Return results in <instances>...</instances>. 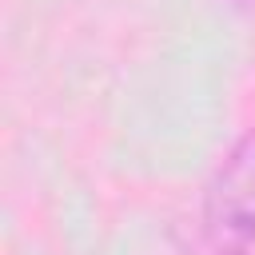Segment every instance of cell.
Wrapping results in <instances>:
<instances>
[{"instance_id": "6da1fadb", "label": "cell", "mask_w": 255, "mask_h": 255, "mask_svg": "<svg viewBox=\"0 0 255 255\" xmlns=\"http://www.w3.org/2000/svg\"><path fill=\"white\" fill-rule=\"evenodd\" d=\"M203 235L219 255L255 243V128H247L203 183Z\"/></svg>"}, {"instance_id": "7a4b0ae2", "label": "cell", "mask_w": 255, "mask_h": 255, "mask_svg": "<svg viewBox=\"0 0 255 255\" xmlns=\"http://www.w3.org/2000/svg\"><path fill=\"white\" fill-rule=\"evenodd\" d=\"M235 255H251V251H235Z\"/></svg>"}, {"instance_id": "3957f363", "label": "cell", "mask_w": 255, "mask_h": 255, "mask_svg": "<svg viewBox=\"0 0 255 255\" xmlns=\"http://www.w3.org/2000/svg\"><path fill=\"white\" fill-rule=\"evenodd\" d=\"M243 4H255V0H243Z\"/></svg>"}]
</instances>
